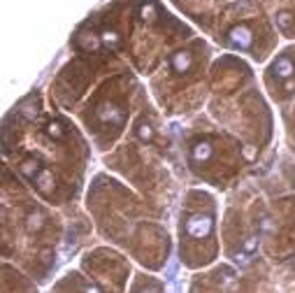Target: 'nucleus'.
Listing matches in <instances>:
<instances>
[{"label":"nucleus","mask_w":295,"mask_h":293,"mask_svg":"<svg viewBox=\"0 0 295 293\" xmlns=\"http://www.w3.org/2000/svg\"><path fill=\"white\" fill-rule=\"evenodd\" d=\"M190 156H193V161H207L211 156V145L210 142H195Z\"/></svg>","instance_id":"3"},{"label":"nucleus","mask_w":295,"mask_h":293,"mask_svg":"<svg viewBox=\"0 0 295 293\" xmlns=\"http://www.w3.org/2000/svg\"><path fill=\"white\" fill-rule=\"evenodd\" d=\"M98 117L103 119V121H116V124H121V121H124L121 109H116L114 105H103V107L98 109Z\"/></svg>","instance_id":"2"},{"label":"nucleus","mask_w":295,"mask_h":293,"mask_svg":"<svg viewBox=\"0 0 295 293\" xmlns=\"http://www.w3.org/2000/svg\"><path fill=\"white\" fill-rule=\"evenodd\" d=\"M47 130H49V135H51V137H61V135H63V126H61L58 121H51Z\"/></svg>","instance_id":"8"},{"label":"nucleus","mask_w":295,"mask_h":293,"mask_svg":"<svg viewBox=\"0 0 295 293\" xmlns=\"http://www.w3.org/2000/svg\"><path fill=\"white\" fill-rule=\"evenodd\" d=\"M137 137H140L142 142H149L153 137V128L149 126V124H140V126H137Z\"/></svg>","instance_id":"6"},{"label":"nucleus","mask_w":295,"mask_h":293,"mask_svg":"<svg viewBox=\"0 0 295 293\" xmlns=\"http://www.w3.org/2000/svg\"><path fill=\"white\" fill-rule=\"evenodd\" d=\"M163 289H161V284H149V286H142L137 293H161Z\"/></svg>","instance_id":"10"},{"label":"nucleus","mask_w":295,"mask_h":293,"mask_svg":"<svg viewBox=\"0 0 295 293\" xmlns=\"http://www.w3.org/2000/svg\"><path fill=\"white\" fill-rule=\"evenodd\" d=\"M274 72H276V75H279L281 79H288V77H291V75L295 72V70H293V63H291L288 59H279V61L274 63Z\"/></svg>","instance_id":"5"},{"label":"nucleus","mask_w":295,"mask_h":293,"mask_svg":"<svg viewBox=\"0 0 295 293\" xmlns=\"http://www.w3.org/2000/svg\"><path fill=\"white\" fill-rule=\"evenodd\" d=\"M244 249H247V251H256L258 249V237H247V240H244Z\"/></svg>","instance_id":"9"},{"label":"nucleus","mask_w":295,"mask_h":293,"mask_svg":"<svg viewBox=\"0 0 295 293\" xmlns=\"http://www.w3.org/2000/svg\"><path fill=\"white\" fill-rule=\"evenodd\" d=\"M186 230H189V235H193V237H207V235L211 233V219L210 216H202V214H193L186 221Z\"/></svg>","instance_id":"1"},{"label":"nucleus","mask_w":295,"mask_h":293,"mask_svg":"<svg viewBox=\"0 0 295 293\" xmlns=\"http://www.w3.org/2000/svg\"><path fill=\"white\" fill-rule=\"evenodd\" d=\"M172 68H174V72L184 75V72L190 68V56H189V54H184V51L174 54V59H172Z\"/></svg>","instance_id":"4"},{"label":"nucleus","mask_w":295,"mask_h":293,"mask_svg":"<svg viewBox=\"0 0 295 293\" xmlns=\"http://www.w3.org/2000/svg\"><path fill=\"white\" fill-rule=\"evenodd\" d=\"M84 293H100V291H98L95 286H86V291H84Z\"/></svg>","instance_id":"11"},{"label":"nucleus","mask_w":295,"mask_h":293,"mask_svg":"<svg viewBox=\"0 0 295 293\" xmlns=\"http://www.w3.org/2000/svg\"><path fill=\"white\" fill-rule=\"evenodd\" d=\"M291 265H293V268H295V256H293V258H291Z\"/></svg>","instance_id":"12"},{"label":"nucleus","mask_w":295,"mask_h":293,"mask_svg":"<svg viewBox=\"0 0 295 293\" xmlns=\"http://www.w3.org/2000/svg\"><path fill=\"white\" fill-rule=\"evenodd\" d=\"M28 228L30 230H40V228H42V214H30L28 216Z\"/></svg>","instance_id":"7"}]
</instances>
